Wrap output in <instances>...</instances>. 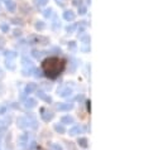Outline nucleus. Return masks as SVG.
Returning a JSON list of instances; mask_svg holds the SVG:
<instances>
[{"label": "nucleus", "instance_id": "f3484780", "mask_svg": "<svg viewBox=\"0 0 163 150\" xmlns=\"http://www.w3.org/2000/svg\"><path fill=\"white\" fill-rule=\"evenodd\" d=\"M30 54H32V57H34V58H36V59H39V58L42 57V54H43V53H42V52H39V51H37V49H33Z\"/></svg>", "mask_w": 163, "mask_h": 150}, {"label": "nucleus", "instance_id": "dca6fc26", "mask_svg": "<svg viewBox=\"0 0 163 150\" xmlns=\"http://www.w3.org/2000/svg\"><path fill=\"white\" fill-rule=\"evenodd\" d=\"M54 130H56L57 132H60V134H63V132L66 131V129H65V126H63L62 124H56V125H54Z\"/></svg>", "mask_w": 163, "mask_h": 150}, {"label": "nucleus", "instance_id": "a211bd4d", "mask_svg": "<svg viewBox=\"0 0 163 150\" xmlns=\"http://www.w3.org/2000/svg\"><path fill=\"white\" fill-rule=\"evenodd\" d=\"M76 28H77V24L76 23H74V24H71V25H68L67 28H66V32H67V33H74L75 30H76Z\"/></svg>", "mask_w": 163, "mask_h": 150}, {"label": "nucleus", "instance_id": "6ab92c4d", "mask_svg": "<svg viewBox=\"0 0 163 150\" xmlns=\"http://www.w3.org/2000/svg\"><path fill=\"white\" fill-rule=\"evenodd\" d=\"M5 66H7L9 69H14V68H15V64H14L13 59H7V61H5Z\"/></svg>", "mask_w": 163, "mask_h": 150}, {"label": "nucleus", "instance_id": "4468645a", "mask_svg": "<svg viewBox=\"0 0 163 150\" xmlns=\"http://www.w3.org/2000/svg\"><path fill=\"white\" fill-rule=\"evenodd\" d=\"M61 122L63 124H74V117L72 116H63L62 119H61Z\"/></svg>", "mask_w": 163, "mask_h": 150}, {"label": "nucleus", "instance_id": "5701e85b", "mask_svg": "<svg viewBox=\"0 0 163 150\" xmlns=\"http://www.w3.org/2000/svg\"><path fill=\"white\" fill-rule=\"evenodd\" d=\"M34 3H36L37 7H44L48 3V0H34Z\"/></svg>", "mask_w": 163, "mask_h": 150}, {"label": "nucleus", "instance_id": "f257e3e1", "mask_svg": "<svg viewBox=\"0 0 163 150\" xmlns=\"http://www.w3.org/2000/svg\"><path fill=\"white\" fill-rule=\"evenodd\" d=\"M65 67V61L60 57H49L42 62V72L44 73V76H47L51 79L57 78L63 72Z\"/></svg>", "mask_w": 163, "mask_h": 150}, {"label": "nucleus", "instance_id": "f8f14e48", "mask_svg": "<svg viewBox=\"0 0 163 150\" xmlns=\"http://www.w3.org/2000/svg\"><path fill=\"white\" fill-rule=\"evenodd\" d=\"M36 105H37V101H36L34 98H28V100H25V107L33 108V107H36Z\"/></svg>", "mask_w": 163, "mask_h": 150}, {"label": "nucleus", "instance_id": "2eb2a0df", "mask_svg": "<svg viewBox=\"0 0 163 150\" xmlns=\"http://www.w3.org/2000/svg\"><path fill=\"white\" fill-rule=\"evenodd\" d=\"M34 26H36L37 30H43V29L46 28V24H44V22H42V20H37Z\"/></svg>", "mask_w": 163, "mask_h": 150}, {"label": "nucleus", "instance_id": "20e7f679", "mask_svg": "<svg viewBox=\"0 0 163 150\" xmlns=\"http://www.w3.org/2000/svg\"><path fill=\"white\" fill-rule=\"evenodd\" d=\"M75 18H76V14H75L72 10L63 11V19L67 20V22H72V20H75Z\"/></svg>", "mask_w": 163, "mask_h": 150}, {"label": "nucleus", "instance_id": "f704fd0d", "mask_svg": "<svg viewBox=\"0 0 163 150\" xmlns=\"http://www.w3.org/2000/svg\"><path fill=\"white\" fill-rule=\"evenodd\" d=\"M81 49H82L83 52H89V51H90V47H82Z\"/></svg>", "mask_w": 163, "mask_h": 150}, {"label": "nucleus", "instance_id": "ddd939ff", "mask_svg": "<svg viewBox=\"0 0 163 150\" xmlns=\"http://www.w3.org/2000/svg\"><path fill=\"white\" fill-rule=\"evenodd\" d=\"M5 57H7V59H14V58H17V53L13 52V51H5Z\"/></svg>", "mask_w": 163, "mask_h": 150}, {"label": "nucleus", "instance_id": "bb28decb", "mask_svg": "<svg viewBox=\"0 0 163 150\" xmlns=\"http://www.w3.org/2000/svg\"><path fill=\"white\" fill-rule=\"evenodd\" d=\"M11 22H13L14 24H23L22 19H18V18H13V19H11Z\"/></svg>", "mask_w": 163, "mask_h": 150}, {"label": "nucleus", "instance_id": "473e14b6", "mask_svg": "<svg viewBox=\"0 0 163 150\" xmlns=\"http://www.w3.org/2000/svg\"><path fill=\"white\" fill-rule=\"evenodd\" d=\"M56 1H57L58 5H61V7H65V5H66V1H65V0H56Z\"/></svg>", "mask_w": 163, "mask_h": 150}, {"label": "nucleus", "instance_id": "9d476101", "mask_svg": "<svg viewBox=\"0 0 163 150\" xmlns=\"http://www.w3.org/2000/svg\"><path fill=\"white\" fill-rule=\"evenodd\" d=\"M34 66H28V67H24L23 68V75L24 76H30L32 73H34Z\"/></svg>", "mask_w": 163, "mask_h": 150}, {"label": "nucleus", "instance_id": "9b49d317", "mask_svg": "<svg viewBox=\"0 0 163 150\" xmlns=\"http://www.w3.org/2000/svg\"><path fill=\"white\" fill-rule=\"evenodd\" d=\"M37 90V85L36 83H29L25 86V92L24 93H32Z\"/></svg>", "mask_w": 163, "mask_h": 150}, {"label": "nucleus", "instance_id": "7c9ffc66", "mask_svg": "<svg viewBox=\"0 0 163 150\" xmlns=\"http://www.w3.org/2000/svg\"><path fill=\"white\" fill-rule=\"evenodd\" d=\"M13 35H14V37H20V35H22V30L15 29V30H14V33H13Z\"/></svg>", "mask_w": 163, "mask_h": 150}, {"label": "nucleus", "instance_id": "393cba45", "mask_svg": "<svg viewBox=\"0 0 163 150\" xmlns=\"http://www.w3.org/2000/svg\"><path fill=\"white\" fill-rule=\"evenodd\" d=\"M86 11H87V8L86 7H83V5H80V7H78V13H80L81 15L86 14Z\"/></svg>", "mask_w": 163, "mask_h": 150}, {"label": "nucleus", "instance_id": "6e6552de", "mask_svg": "<svg viewBox=\"0 0 163 150\" xmlns=\"http://www.w3.org/2000/svg\"><path fill=\"white\" fill-rule=\"evenodd\" d=\"M81 132H82V128L78 125L70 129V135H72V136H75V135H77V134H81Z\"/></svg>", "mask_w": 163, "mask_h": 150}, {"label": "nucleus", "instance_id": "423d86ee", "mask_svg": "<svg viewBox=\"0 0 163 150\" xmlns=\"http://www.w3.org/2000/svg\"><path fill=\"white\" fill-rule=\"evenodd\" d=\"M5 5H7V9L9 11H15V9H17L15 1H13V0H7V1H5Z\"/></svg>", "mask_w": 163, "mask_h": 150}, {"label": "nucleus", "instance_id": "c85d7f7f", "mask_svg": "<svg viewBox=\"0 0 163 150\" xmlns=\"http://www.w3.org/2000/svg\"><path fill=\"white\" fill-rule=\"evenodd\" d=\"M34 73H36V77H42L43 72L40 69H34Z\"/></svg>", "mask_w": 163, "mask_h": 150}, {"label": "nucleus", "instance_id": "c9c22d12", "mask_svg": "<svg viewBox=\"0 0 163 150\" xmlns=\"http://www.w3.org/2000/svg\"><path fill=\"white\" fill-rule=\"evenodd\" d=\"M86 104H87V110H89V111H90V104H91V102H90V101H87V102H86Z\"/></svg>", "mask_w": 163, "mask_h": 150}, {"label": "nucleus", "instance_id": "72a5a7b5", "mask_svg": "<svg viewBox=\"0 0 163 150\" xmlns=\"http://www.w3.org/2000/svg\"><path fill=\"white\" fill-rule=\"evenodd\" d=\"M52 146H53V149H54V150H62V146L58 145V144H53Z\"/></svg>", "mask_w": 163, "mask_h": 150}, {"label": "nucleus", "instance_id": "4be33fe9", "mask_svg": "<svg viewBox=\"0 0 163 150\" xmlns=\"http://www.w3.org/2000/svg\"><path fill=\"white\" fill-rule=\"evenodd\" d=\"M0 29H1V32L7 33V32H9V24H7V23H1V24H0Z\"/></svg>", "mask_w": 163, "mask_h": 150}, {"label": "nucleus", "instance_id": "1a4fd4ad", "mask_svg": "<svg viewBox=\"0 0 163 150\" xmlns=\"http://www.w3.org/2000/svg\"><path fill=\"white\" fill-rule=\"evenodd\" d=\"M37 96L39 97V98H42V100H44V101H47V102H52V98L49 96L46 95L43 91H37Z\"/></svg>", "mask_w": 163, "mask_h": 150}, {"label": "nucleus", "instance_id": "f03ea898", "mask_svg": "<svg viewBox=\"0 0 163 150\" xmlns=\"http://www.w3.org/2000/svg\"><path fill=\"white\" fill-rule=\"evenodd\" d=\"M49 39L43 35H30L28 38V44H48Z\"/></svg>", "mask_w": 163, "mask_h": 150}, {"label": "nucleus", "instance_id": "412c9836", "mask_svg": "<svg viewBox=\"0 0 163 150\" xmlns=\"http://www.w3.org/2000/svg\"><path fill=\"white\" fill-rule=\"evenodd\" d=\"M52 13H53V9H52V8H47L44 11H43V15H44L46 18H49V17H52Z\"/></svg>", "mask_w": 163, "mask_h": 150}, {"label": "nucleus", "instance_id": "7ed1b4c3", "mask_svg": "<svg viewBox=\"0 0 163 150\" xmlns=\"http://www.w3.org/2000/svg\"><path fill=\"white\" fill-rule=\"evenodd\" d=\"M40 117L43 119V121H46V122H48V121H51L52 119H53V112H51L49 110H47V108H40Z\"/></svg>", "mask_w": 163, "mask_h": 150}, {"label": "nucleus", "instance_id": "aec40b11", "mask_svg": "<svg viewBox=\"0 0 163 150\" xmlns=\"http://www.w3.org/2000/svg\"><path fill=\"white\" fill-rule=\"evenodd\" d=\"M78 144L82 148H87V139L86 137H78Z\"/></svg>", "mask_w": 163, "mask_h": 150}, {"label": "nucleus", "instance_id": "e433bc0d", "mask_svg": "<svg viewBox=\"0 0 163 150\" xmlns=\"http://www.w3.org/2000/svg\"><path fill=\"white\" fill-rule=\"evenodd\" d=\"M4 76V72H3V69H0V77H3Z\"/></svg>", "mask_w": 163, "mask_h": 150}, {"label": "nucleus", "instance_id": "a878e982", "mask_svg": "<svg viewBox=\"0 0 163 150\" xmlns=\"http://www.w3.org/2000/svg\"><path fill=\"white\" fill-rule=\"evenodd\" d=\"M81 40H82L85 44H89L90 43V35H82V37H81Z\"/></svg>", "mask_w": 163, "mask_h": 150}, {"label": "nucleus", "instance_id": "b1692460", "mask_svg": "<svg viewBox=\"0 0 163 150\" xmlns=\"http://www.w3.org/2000/svg\"><path fill=\"white\" fill-rule=\"evenodd\" d=\"M23 66H24V67H28V66H33V63H32V62L29 61L27 57H23Z\"/></svg>", "mask_w": 163, "mask_h": 150}, {"label": "nucleus", "instance_id": "0eeeda50", "mask_svg": "<svg viewBox=\"0 0 163 150\" xmlns=\"http://www.w3.org/2000/svg\"><path fill=\"white\" fill-rule=\"evenodd\" d=\"M72 107H74V105L72 104H60V105H57V108L60 111H70Z\"/></svg>", "mask_w": 163, "mask_h": 150}, {"label": "nucleus", "instance_id": "c756f323", "mask_svg": "<svg viewBox=\"0 0 163 150\" xmlns=\"http://www.w3.org/2000/svg\"><path fill=\"white\" fill-rule=\"evenodd\" d=\"M58 25H60V23H58V19H57V17H54V20H53V24H52V26L56 29Z\"/></svg>", "mask_w": 163, "mask_h": 150}, {"label": "nucleus", "instance_id": "39448f33", "mask_svg": "<svg viewBox=\"0 0 163 150\" xmlns=\"http://www.w3.org/2000/svg\"><path fill=\"white\" fill-rule=\"evenodd\" d=\"M58 95L62 97H70L72 95V88L65 87V88H62V90H58Z\"/></svg>", "mask_w": 163, "mask_h": 150}, {"label": "nucleus", "instance_id": "2f4dec72", "mask_svg": "<svg viewBox=\"0 0 163 150\" xmlns=\"http://www.w3.org/2000/svg\"><path fill=\"white\" fill-rule=\"evenodd\" d=\"M68 48L70 49H75V48H76V42H70L68 43Z\"/></svg>", "mask_w": 163, "mask_h": 150}, {"label": "nucleus", "instance_id": "cd10ccee", "mask_svg": "<svg viewBox=\"0 0 163 150\" xmlns=\"http://www.w3.org/2000/svg\"><path fill=\"white\" fill-rule=\"evenodd\" d=\"M72 4L76 5V7H80V5H82V0H72Z\"/></svg>", "mask_w": 163, "mask_h": 150}]
</instances>
